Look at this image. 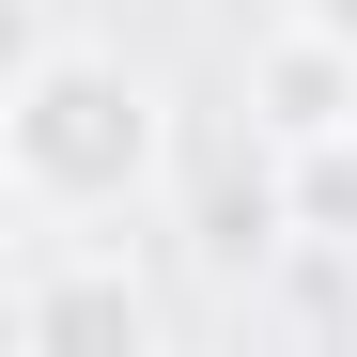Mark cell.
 <instances>
[{
    "label": "cell",
    "instance_id": "obj_1",
    "mask_svg": "<svg viewBox=\"0 0 357 357\" xmlns=\"http://www.w3.org/2000/svg\"><path fill=\"white\" fill-rule=\"evenodd\" d=\"M0 187L47 233L140 218L171 187V93H155V63H125L93 31H31L16 78H0Z\"/></svg>",
    "mask_w": 357,
    "mask_h": 357
},
{
    "label": "cell",
    "instance_id": "obj_2",
    "mask_svg": "<svg viewBox=\"0 0 357 357\" xmlns=\"http://www.w3.org/2000/svg\"><path fill=\"white\" fill-rule=\"evenodd\" d=\"M0 342L16 357H140L155 342V295L125 264V233H47V249L0 280Z\"/></svg>",
    "mask_w": 357,
    "mask_h": 357
},
{
    "label": "cell",
    "instance_id": "obj_3",
    "mask_svg": "<svg viewBox=\"0 0 357 357\" xmlns=\"http://www.w3.org/2000/svg\"><path fill=\"white\" fill-rule=\"evenodd\" d=\"M280 187H295V233H311V249H357V125L342 140H295Z\"/></svg>",
    "mask_w": 357,
    "mask_h": 357
},
{
    "label": "cell",
    "instance_id": "obj_4",
    "mask_svg": "<svg viewBox=\"0 0 357 357\" xmlns=\"http://www.w3.org/2000/svg\"><path fill=\"white\" fill-rule=\"evenodd\" d=\"M295 31H326V47H357V0H280Z\"/></svg>",
    "mask_w": 357,
    "mask_h": 357
}]
</instances>
